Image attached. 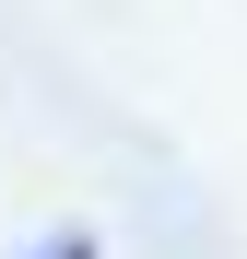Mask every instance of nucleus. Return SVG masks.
Masks as SVG:
<instances>
[{
  "label": "nucleus",
  "mask_w": 247,
  "mask_h": 259,
  "mask_svg": "<svg viewBox=\"0 0 247 259\" xmlns=\"http://www.w3.org/2000/svg\"><path fill=\"white\" fill-rule=\"evenodd\" d=\"M35 259H94V236L71 224V236H47V247H35Z\"/></svg>",
  "instance_id": "obj_1"
}]
</instances>
